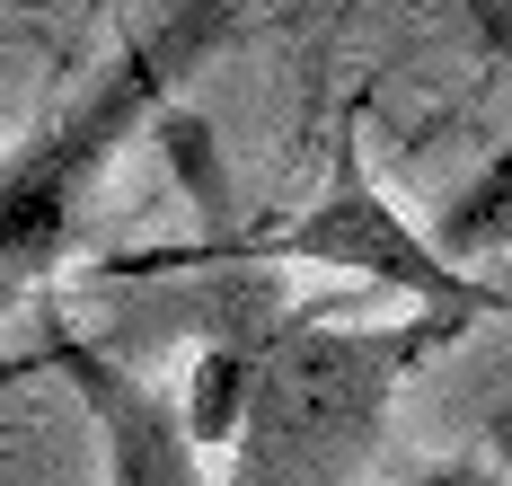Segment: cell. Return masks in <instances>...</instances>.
<instances>
[{
  "label": "cell",
  "instance_id": "5",
  "mask_svg": "<svg viewBox=\"0 0 512 486\" xmlns=\"http://www.w3.org/2000/svg\"><path fill=\"white\" fill-rule=\"evenodd\" d=\"M407 486H504L486 460H424V469H407Z\"/></svg>",
  "mask_w": 512,
  "mask_h": 486
},
{
  "label": "cell",
  "instance_id": "2",
  "mask_svg": "<svg viewBox=\"0 0 512 486\" xmlns=\"http://www.w3.org/2000/svg\"><path fill=\"white\" fill-rule=\"evenodd\" d=\"M239 18H248V0H177L142 36H124V54L80 98H62L27 142L0 151V319L27 310L89 248V204H98L106 168L186 89L195 62H212L239 36Z\"/></svg>",
  "mask_w": 512,
  "mask_h": 486
},
{
  "label": "cell",
  "instance_id": "6",
  "mask_svg": "<svg viewBox=\"0 0 512 486\" xmlns=\"http://www.w3.org/2000/svg\"><path fill=\"white\" fill-rule=\"evenodd\" d=\"M468 18H477V27H486V45H495V54L512 62V0H460Z\"/></svg>",
  "mask_w": 512,
  "mask_h": 486
},
{
  "label": "cell",
  "instance_id": "1",
  "mask_svg": "<svg viewBox=\"0 0 512 486\" xmlns=\"http://www.w3.org/2000/svg\"><path fill=\"white\" fill-rule=\"evenodd\" d=\"M106 283H151L159 345L177 327L221 336L248 354V407L230 433V486H362L380 442H389V407L442 345H460L468 310H424L415 319H371L345 327L336 310H292L283 266L239 257V248H186L177 266L159 257H115L98 266Z\"/></svg>",
  "mask_w": 512,
  "mask_h": 486
},
{
  "label": "cell",
  "instance_id": "3",
  "mask_svg": "<svg viewBox=\"0 0 512 486\" xmlns=\"http://www.w3.org/2000/svg\"><path fill=\"white\" fill-rule=\"evenodd\" d=\"M212 248H239V257H265V266H345L362 283H389V292L424 301V310L512 319V283H486L460 257H442V239L407 230V213L380 195V177L362 168V115L336 124L318 204H301V213H283V221H256V230H221L212 221Z\"/></svg>",
  "mask_w": 512,
  "mask_h": 486
},
{
  "label": "cell",
  "instance_id": "4",
  "mask_svg": "<svg viewBox=\"0 0 512 486\" xmlns=\"http://www.w3.org/2000/svg\"><path fill=\"white\" fill-rule=\"evenodd\" d=\"M45 363L71 380L80 407L98 416L106 486H212L204 442L186 433V407H177L168 389H151L133 363H115L98 336H80L71 319H45Z\"/></svg>",
  "mask_w": 512,
  "mask_h": 486
}]
</instances>
